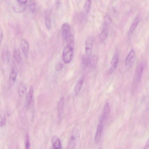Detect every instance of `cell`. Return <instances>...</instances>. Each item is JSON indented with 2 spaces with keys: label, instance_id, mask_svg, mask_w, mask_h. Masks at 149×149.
Masks as SVG:
<instances>
[{
  "label": "cell",
  "instance_id": "1",
  "mask_svg": "<svg viewBox=\"0 0 149 149\" xmlns=\"http://www.w3.org/2000/svg\"><path fill=\"white\" fill-rule=\"evenodd\" d=\"M73 56V48L67 45L64 48L62 54V58L65 63H69L72 61Z\"/></svg>",
  "mask_w": 149,
  "mask_h": 149
},
{
  "label": "cell",
  "instance_id": "2",
  "mask_svg": "<svg viewBox=\"0 0 149 149\" xmlns=\"http://www.w3.org/2000/svg\"><path fill=\"white\" fill-rule=\"evenodd\" d=\"M119 58V53L118 51H116L114 53L111 63V66L109 71V73L111 74L116 69Z\"/></svg>",
  "mask_w": 149,
  "mask_h": 149
},
{
  "label": "cell",
  "instance_id": "3",
  "mask_svg": "<svg viewBox=\"0 0 149 149\" xmlns=\"http://www.w3.org/2000/svg\"><path fill=\"white\" fill-rule=\"evenodd\" d=\"M93 43V39L91 37H88L85 42L86 54L88 56L91 54Z\"/></svg>",
  "mask_w": 149,
  "mask_h": 149
},
{
  "label": "cell",
  "instance_id": "4",
  "mask_svg": "<svg viewBox=\"0 0 149 149\" xmlns=\"http://www.w3.org/2000/svg\"><path fill=\"white\" fill-rule=\"evenodd\" d=\"M135 59V54L134 50L132 49L128 54L125 60V66H132L134 64Z\"/></svg>",
  "mask_w": 149,
  "mask_h": 149
},
{
  "label": "cell",
  "instance_id": "5",
  "mask_svg": "<svg viewBox=\"0 0 149 149\" xmlns=\"http://www.w3.org/2000/svg\"><path fill=\"white\" fill-rule=\"evenodd\" d=\"M17 71L15 68H13L11 70L8 80V87L11 88L14 84L17 78Z\"/></svg>",
  "mask_w": 149,
  "mask_h": 149
},
{
  "label": "cell",
  "instance_id": "6",
  "mask_svg": "<svg viewBox=\"0 0 149 149\" xmlns=\"http://www.w3.org/2000/svg\"><path fill=\"white\" fill-rule=\"evenodd\" d=\"M20 47L24 55L26 57L28 56L29 50V44L25 39H22L20 41Z\"/></svg>",
  "mask_w": 149,
  "mask_h": 149
},
{
  "label": "cell",
  "instance_id": "7",
  "mask_svg": "<svg viewBox=\"0 0 149 149\" xmlns=\"http://www.w3.org/2000/svg\"><path fill=\"white\" fill-rule=\"evenodd\" d=\"M70 26L68 23H65L61 27V33L63 39L65 40L70 31Z\"/></svg>",
  "mask_w": 149,
  "mask_h": 149
},
{
  "label": "cell",
  "instance_id": "8",
  "mask_svg": "<svg viewBox=\"0 0 149 149\" xmlns=\"http://www.w3.org/2000/svg\"><path fill=\"white\" fill-rule=\"evenodd\" d=\"M144 69V66L142 63H140L137 66L136 70L135 77L137 81H139L142 75Z\"/></svg>",
  "mask_w": 149,
  "mask_h": 149
},
{
  "label": "cell",
  "instance_id": "9",
  "mask_svg": "<svg viewBox=\"0 0 149 149\" xmlns=\"http://www.w3.org/2000/svg\"><path fill=\"white\" fill-rule=\"evenodd\" d=\"M139 16L136 17L131 24L128 32L129 36L131 35L135 30L139 22Z\"/></svg>",
  "mask_w": 149,
  "mask_h": 149
},
{
  "label": "cell",
  "instance_id": "10",
  "mask_svg": "<svg viewBox=\"0 0 149 149\" xmlns=\"http://www.w3.org/2000/svg\"><path fill=\"white\" fill-rule=\"evenodd\" d=\"M17 90L19 96L22 97H24L26 92V87L22 82L19 83L17 86Z\"/></svg>",
  "mask_w": 149,
  "mask_h": 149
},
{
  "label": "cell",
  "instance_id": "11",
  "mask_svg": "<svg viewBox=\"0 0 149 149\" xmlns=\"http://www.w3.org/2000/svg\"><path fill=\"white\" fill-rule=\"evenodd\" d=\"M103 128L102 123L100 122V123L98 125L95 134V141L96 143H98L100 141Z\"/></svg>",
  "mask_w": 149,
  "mask_h": 149
},
{
  "label": "cell",
  "instance_id": "12",
  "mask_svg": "<svg viewBox=\"0 0 149 149\" xmlns=\"http://www.w3.org/2000/svg\"><path fill=\"white\" fill-rule=\"evenodd\" d=\"M84 79L83 77H81L76 83L74 90L75 95L77 94L80 91L83 85Z\"/></svg>",
  "mask_w": 149,
  "mask_h": 149
},
{
  "label": "cell",
  "instance_id": "13",
  "mask_svg": "<svg viewBox=\"0 0 149 149\" xmlns=\"http://www.w3.org/2000/svg\"><path fill=\"white\" fill-rule=\"evenodd\" d=\"M26 7L25 4H22L18 2L14 5L13 8L15 12L20 13L24 12L25 9Z\"/></svg>",
  "mask_w": 149,
  "mask_h": 149
},
{
  "label": "cell",
  "instance_id": "14",
  "mask_svg": "<svg viewBox=\"0 0 149 149\" xmlns=\"http://www.w3.org/2000/svg\"><path fill=\"white\" fill-rule=\"evenodd\" d=\"M33 91V87H31L29 89L26 97V104L28 107H29L32 103Z\"/></svg>",
  "mask_w": 149,
  "mask_h": 149
},
{
  "label": "cell",
  "instance_id": "15",
  "mask_svg": "<svg viewBox=\"0 0 149 149\" xmlns=\"http://www.w3.org/2000/svg\"><path fill=\"white\" fill-rule=\"evenodd\" d=\"M52 143L54 149H60L61 147V144L59 138L56 136H53L52 139Z\"/></svg>",
  "mask_w": 149,
  "mask_h": 149
},
{
  "label": "cell",
  "instance_id": "16",
  "mask_svg": "<svg viewBox=\"0 0 149 149\" xmlns=\"http://www.w3.org/2000/svg\"><path fill=\"white\" fill-rule=\"evenodd\" d=\"M64 104V99L63 98H61L58 102L57 106V110L59 117H61L63 112Z\"/></svg>",
  "mask_w": 149,
  "mask_h": 149
},
{
  "label": "cell",
  "instance_id": "17",
  "mask_svg": "<svg viewBox=\"0 0 149 149\" xmlns=\"http://www.w3.org/2000/svg\"><path fill=\"white\" fill-rule=\"evenodd\" d=\"M109 110V105L108 103H107L105 104L103 112L101 119V122L103 123V122L105 121L108 114Z\"/></svg>",
  "mask_w": 149,
  "mask_h": 149
},
{
  "label": "cell",
  "instance_id": "18",
  "mask_svg": "<svg viewBox=\"0 0 149 149\" xmlns=\"http://www.w3.org/2000/svg\"><path fill=\"white\" fill-rule=\"evenodd\" d=\"M13 55L15 61L18 63H20L21 61V56L20 51L18 48L16 47L14 48Z\"/></svg>",
  "mask_w": 149,
  "mask_h": 149
},
{
  "label": "cell",
  "instance_id": "19",
  "mask_svg": "<svg viewBox=\"0 0 149 149\" xmlns=\"http://www.w3.org/2000/svg\"><path fill=\"white\" fill-rule=\"evenodd\" d=\"M67 45L73 48L74 43V38L73 34L69 32L66 39Z\"/></svg>",
  "mask_w": 149,
  "mask_h": 149
},
{
  "label": "cell",
  "instance_id": "20",
  "mask_svg": "<svg viewBox=\"0 0 149 149\" xmlns=\"http://www.w3.org/2000/svg\"><path fill=\"white\" fill-rule=\"evenodd\" d=\"M28 7L29 11L34 13L36 9V3L34 0H29L28 2Z\"/></svg>",
  "mask_w": 149,
  "mask_h": 149
},
{
  "label": "cell",
  "instance_id": "21",
  "mask_svg": "<svg viewBox=\"0 0 149 149\" xmlns=\"http://www.w3.org/2000/svg\"><path fill=\"white\" fill-rule=\"evenodd\" d=\"M97 62V57L96 55H93L90 58L89 64L90 66L93 68L96 66Z\"/></svg>",
  "mask_w": 149,
  "mask_h": 149
},
{
  "label": "cell",
  "instance_id": "22",
  "mask_svg": "<svg viewBox=\"0 0 149 149\" xmlns=\"http://www.w3.org/2000/svg\"><path fill=\"white\" fill-rule=\"evenodd\" d=\"M108 34V32L107 29H104L101 31L100 35V39L101 41H103L107 38Z\"/></svg>",
  "mask_w": 149,
  "mask_h": 149
},
{
  "label": "cell",
  "instance_id": "23",
  "mask_svg": "<svg viewBox=\"0 0 149 149\" xmlns=\"http://www.w3.org/2000/svg\"><path fill=\"white\" fill-rule=\"evenodd\" d=\"M0 125L1 127H2L5 125L6 122V118L5 113L2 111H1L0 113Z\"/></svg>",
  "mask_w": 149,
  "mask_h": 149
},
{
  "label": "cell",
  "instance_id": "24",
  "mask_svg": "<svg viewBox=\"0 0 149 149\" xmlns=\"http://www.w3.org/2000/svg\"><path fill=\"white\" fill-rule=\"evenodd\" d=\"M91 0H86L85 3V9L86 13H88L90 11L91 5Z\"/></svg>",
  "mask_w": 149,
  "mask_h": 149
},
{
  "label": "cell",
  "instance_id": "25",
  "mask_svg": "<svg viewBox=\"0 0 149 149\" xmlns=\"http://www.w3.org/2000/svg\"><path fill=\"white\" fill-rule=\"evenodd\" d=\"M89 57L86 54V55H84L82 57V63L85 66H87L89 63L90 60Z\"/></svg>",
  "mask_w": 149,
  "mask_h": 149
},
{
  "label": "cell",
  "instance_id": "26",
  "mask_svg": "<svg viewBox=\"0 0 149 149\" xmlns=\"http://www.w3.org/2000/svg\"><path fill=\"white\" fill-rule=\"evenodd\" d=\"M25 148L26 149H29L30 147L29 139L28 134H27L25 136Z\"/></svg>",
  "mask_w": 149,
  "mask_h": 149
},
{
  "label": "cell",
  "instance_id": "27",
  "mask_svg": "<svg viewBox=\"0 0 149 149\" xmlns=\"http://www.w3.org/2000/svg\"><path fill=\"white\" fill-rule=\"evenodd\" d=\"M45 24L47 29L49 30L51 28V22L50 19L48 17H47L45 19Z\"/></svg>",
  "mask_w": 149,
  "mask_h": 149
},
{
  "label": "cell",
  "instance_id": "28",
  "mask_svg": "<svg viewBox=\"0 0 149 149\" xmlns=\"http://www.w3.org/2000/svg\"><path fill=\"white\" fill-rule=\"evenodd\" d=\"M64 65L63 63H59L56 66V69L57 71L61 70L63 68Z\"/></svg>",
  "mask_w": 149,
  "mask_h": 149
},
{
  "label": "cell",
  "instance_id": "29",
  "mask_svg": "<svg viewBox=\"0 0 149 149\" xmlns=\"http://www.w3.org/2000/svg\"><path fill=\"white\" fill-rule=\"evenodd\" d=\"M104 22L106 25H108L111 22V19L108 16H105L104 17Z\"/></svg>",
  "mask_w": 149,
  "mask_h": 149
},
{
  "label": "cell",
  "instance_id": "30",
  "mask_svg": "<svg viewBox=\"0 0 149 149\" xmlns=\"http://www.w3.org/2000/svg\"><path fill=\"white\" fill-rule=\"evenodd\" d=\"M61 2V0H55V3L56 6L58 8L60 6Z\"/></svg>",
  "mask_w": 149,
  "mask_h": 149
},
{
  "label": "cell",
  "instance_id": "31",
  "mask_svg": "<svg viewBox=\"0 0 149 149\" xmlns=\"http://www.w3.org/2000/svg\"><path fill=\"white\" fill-rule=\"evenodd\" d=\"M18 2L22 4H25L27 0H17Z\"/></svg>",
  "mask_w": 149,
  "mask_h": 149
},
{
  "label": "cell",
  "instance_id": "32",
  "mask_svg": "<svg viewBox=\"0 0 149 149\" xmlns=\"http://www.w3.org/2000/svg\"><path fill=\"white\" fill-rule=\"evenodd\" d=\"M3 33L2 30L0 29V42L1 43L3 38Z\"/></svg>",
  "mask_w": 149,
  "mask_h": 149
},
{
  "label": "cell",
  "instance_id": "33",
  "mask_svg": "<svg viewBox=\"0 0 149 149\" xmlns=\"http://www.w3.org/2000/svg\"><path fill=\"white\" fill-rule=\"evenodd\" d=\"M144 148H149V138L148 139Z\"/></svg>",
  "mask_w": 149,
  "mask_h": 149
}]
</instances>
